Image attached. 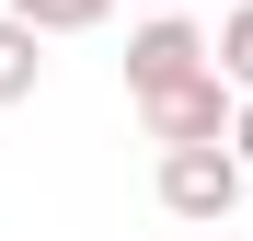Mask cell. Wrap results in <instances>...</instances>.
Masks as SVG:
<instances>
[{"mask_svg":"<svg viewBox=\"0 0 253 241\" xmlns=\"http://www.w3.org/2000/svg\"><path fill=\"white\" fill-rule=\"evenodd\" d=\"M161 12H173V0H161Z\"/></svg>","mask_w":253,"mask_h":241,"instance_id":"8","label":"cell"},{"mask_svg":"<svg viewBox=\"0 0 253 241\" xmlns=\"http://www.w3.org/2000/svg\"><path fill=\"white\" fill-rule=\"evenodd\" d=\"M161 207L196 218V230H219V218L242 207V161H230V149H161Z\"/></svg>","mask_w":253,"mask_h":241,"instance_id":"2","label":"cell"},{"mask_svg":"<svg viewBox=\"0 0 253 241\" xmlns=\"http://www.w3.org/2000/svg\"><path fill=\"white\" fill-rule=\"evenodd\" d=\"M207 69H219V80H242V92H253V0H242V12L219 23V46H207Z\"/></svg>","mask_w":253,"mask_h":241,"instance_id":"6","label":"cell"},{"mask_svg":"<svg viewBox=\"0 0 253 241\" xmlns=\"http://www.w3.org/2000/svg\"><path fill=\"white\" fill-rule=\"evenodd\" d=\"M35 80H46V34H23L0 12V103H35Z\"/></svg>","mask_w":253,"mask_h":241,"instance_id":"4","label":"cell"},{"mask_svg":"<svg viewBox=\"0 0 253 241\" xmlns=\"http://www.w3.org/2000/svg\"><path fill=\"white\" fill-rule=\"evenodd\" d=\"M138 115H150V138H161V149H230V115H242V103H230V80H219V69H196L184 92H161V103H138Z\"/></svg>","mask_w":253,"mask_h":241,"instance_id":"3","label":"cell"},{"mask_svg":"<svg viewBox=\"0 0 253 241\" xmlns=\"http://www.w3.org/2000/svg\"><path fill=\"white\" fill-rule=\"evenodd\" d=\"M207 69V34L184 12H150L138 34H126V103H161V92H184V80Z\"/></svg>","mask_w":253,"mask_h":241,"instance_id":"1","label":"cell"},{"mask_svg":"<svg viewBox=\"0 0 253 241\" xmlns=\"http://www.w3.org/2000/svg\"><path fill=\"white\" fill-rule=\"evenodd\" d=\"M230 161H242V172H253V103L230 115Z\"/></svg>","mask_w":253,"mask_h":241,"instance_id":"7","label":"cell"},{"mask_svg":"<svg viewBox=\"0 0 253 241\" xmlns=\"http://www.w3.org/2000/svg\"><path fill=\"white\" fill-rule=\"evenodd\" d=\"M104 12H115V0H12V23H23V34H92Z\"/></svg>","mask_w":253,"mask_h":241,"instance_id":"5","label":"cell"}]
</instances>
